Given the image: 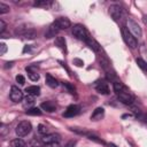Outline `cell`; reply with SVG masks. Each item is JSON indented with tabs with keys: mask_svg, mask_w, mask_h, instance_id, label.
I'll return each mask as SVG.
<instances>
[{
	"mask_svg": "<svg viewBox=\"0 0 147 147\" xmlns=\"http://www.w3.org/2000/svg\"><path fill=\"white\" fill-rule=\"evenodd\" d=\"M72 34L79 39V40H83V41H86L88 38H90V34H88V31L86 30V28L82 24H76L72 26Z\"/></svg>",
	"mask_w": 147,
	"mask_h": 147,
	"instance_id": "obj_1",
	"label": "cell"
},
{
	"mask_svg": "<svg viewBox=\"0 0 147 147\" xmlns=\"http://www.w3.org/2000/svg\"><path fill=\"white\" fill-rule=\"evenodd\" d=\"M122 37H123V40L125 41V44L130 47V48H136L138 46V41H137V38L127 30V28L123 26L122 28Z\"/></svg>",
	"mask_w": 147,
	"mask_h": 147,
	"instance_id": "obj_2",
	"label": "cell"
},
{
	"mask_svg": "<svg viewBox=\"0 0 147 147\" xmlns=\"http://www.w3.org/2000/svg\"><path fill=\"white\" fill-rule=\"evenodd\" d=\"M32 130V125L29 121H22L17 124L15 131H16V134L18 137H24V136H28Z\"/></svg>",
	"mask_w": 147,
	"mask_h": 147,
	"instance_id": "obj_3",
	"label": "cell"
},
{
	"mask_svg": "<svg viewBox=\"0 0 147 147\" xmlns=\"http://www.w3.org/2000/svg\"><path fill=\"white\" fill-rule=\"evenodd\" d=\"M116 94H117V98L119 99V101L122 103H124V105H132L133 101H134L133 95L126 90V87H124L123 90L116 92Z\"/></svg>",
	"mask_w": 147,
	"mask_h": 147,
	"instance_id": "obj_4",
	"label": "cell"
},
{
	"mask_svg": "<svg viewBox=\"0 0 147 147\" xmlns=\"http://www.w3.org/2000/svg\"><path fill=\"white\" fill-rule=\"evenodd\" d=\"M126 24H127V30L137 38H139V37H141L142 36V31H141V28L139 26V24L137 23V22H134L133 20H131V18H129L127 20V22H126Z\"/></svg>",
	"mask_w": 147,
	"mask_h": 147,
	"instance_id": "obj_5",
	"label": "cell"
},
{
	"mask_svg": "<svg viewBox=\"0 0 147 147\" xmlns=\"http://www.w3.org/2000/svg\"><path fill=\"white\" fill-rule=\"evenodd\" d=\"M109 14L114 21H119L123 17L124 10L119 5H111L109 7Z\"/></svg>",
	"mask_w": 147,
	"mask_h": 147,
	"instance_id": "obj_6",
	"label": "cell"
},
{
	"mask_svg": "<svg viewBox=\"0 0 147 147\" xmlns=\"http://www.w3.org/2000/svg\"><path fill=\"white\" fill-rule=\"evenodd\" d=\"M54 26L60 31V30H65L68 28H70L71 25V22L69 21V18L67 17H57L54 22H53Z\"/></svg>",
	"mask_w": 147,
	"mask_h": 147,
	"instance_id": "obj_7",
	"label": "cell"
},
{
	"mask_svg": "<svg viewBox=\"0 0 147 147\" xmlns=\"http://www.w3.org/2000/svg\"><path fill=\"white\" fill-rule=\"evenodd\" d=\"M9 98L13 102H20L23 99V92L17 87V86H11L10 88V93H9Z\"/></svg>",
	"mask_w": 147,
	"mask_h": 147,
	"instance_id": "obj_8",
	"label": "cell"
},
{
	"mask_svg": "<svg viewBox=\"0 0 147 147\" xmlns=\"http://www.w3.org/2000/svg\"><path fill=\"white\" fill-rule=\"evenodd\" d=\"M60 140H61V137H60V134H57V133L45 134V136L41 138V142H42L44 145L56 144V142H60Z\"/></svg>",
	"mask_w": 147,
	"mask_h": 147,
	"instance_id": "obj_9",
	"label": "cell"
},
{
	"mask_svg": "<svg viewBox=\"0 0 147 147\" xmlns=\"http://www.w3.org/2000/svg\"><path fill=\"white\" fill-rule=\"evenodd\" d=\"M79 111H80V107L79 106H77V105H70L65 109V111L63 113V116L64 117H74V116L78 115Z\"/></svg>",
	"mask_w": 147,
	"mask_h": 147,
	"instance_id": "obj_10",
	"label": "cell"
},
{
	"mask_svg": "<svg viewBox=\"0 0 147 147\" xmlns=\"http://www.w3.org/2000/svg\"><path fill=\"white\" fill-rule=\"evenodd\" d=\"M95 90H96L100 94H103V95L109 94V86H108V84H107L105 80L98 82V83L95 84Z\"/></svg>",
	"mask_w": 147,
	"mask_h": 147,
	"instance_id": "obj_11",
	"label": "cell"
},
{
	"mask_svg": "<svg viewBox=\"0 0 147 147\" xmlns=\"http://www.w3.org/2000/svg\"><path fill=\"white\" fill-rule=\"evenodd\" d=\"M85 42H86V45H87L93 52H95V53H100V52H101V46H100V44H99L95 39H93L92 37H90Z\"/></svg>",
	"mask_w": 147,
	"mask_h": 147,
	"instance_id": "obj_12",
	"label": "cell"
},
{
	"mask_svg": "<svg viewBox=\"0 0 147 147\" xmlns=\"http://www.w3.org/2000/svg\"><path fill=\"white\" fill-rule=\"evenodd\" d=\"M103 115H105V109H103L102 107H98V108H95L94 111L92 113L91 119H92V121H99V119H101V118L103 117Z\"/></svg>",
	"mask_w": 147,
	"mask_h": 147,
	"instance_id": "obj_13",
	"label": "cell"
},
{
	"mask_svg": "<svg viewBox=\"0 0 147 147\" xmlns=\"http://www.w3.org/2000/svg\"><path fill=\"white\" fill-rule=\"evenodd\" d=\"M56 103L54 101H46V102H42L41 103V108L48 113H53L56 110Z\"/></svg>",
	"mask_w": 147,
	"mask_h": 147,
	"instance_id": "obj_14",
	"label": "cell"
},
{
	"mask_svg": "<svg viewBox=\"0 0 147 147\" xmlns=\"http://www.w3.org/2000/svg\"><path fill=\"white\" fill-rule=\"evenodd\" d=\"M25 92L30 95H33V96H38L40 94V87L37 86V85H32V86H28L25 88Z\"/></svg>",
	"mask_w": 147,
	"mask_h": 147,
	"instance_id": "obj_15",
	"label": "cell"
},
{
	"mask_svg": "<svg viewBox=\"0 0 147 147\" xmlns=\"http://www.w3.org/2000/svg\"><path fill=\"white\" fill-rule=\"evenodd\" d=\"M46 84H47L49 87H52V88H55V87H57V85H59V83H57V80L55 79V77H53L51 74H47V75H46Z\"/></svg>",
	"mask_w": 147,
	"mask_h": 147,
	"instance_id": "obj_16",
	"label": "cell"
},
{
	"mask_svg": "<svg viewBox=\"0 0 147 147\" xmlns=\"http://www.w3.org/2000/svg\"><path fill=\"white\" fill-rule=\"evenodd\" d=\"M55 45L61 48L63 52H67V46H65V39L63 37H56L55 39Z\"/></svg>",
	"mask_w": 147,
	"mask_h": 147,
	"instance_id": "obj_17",
	"label": "cell"
},
{
	"mask_svg": "<svg viewBox=\"0 0 147 147\" xmlns=\"http://www.w3.org/2000/svg\"><path fill=\"white\" fill-rule=\"evenodd\" d=\"M25 69H26V71H28V76H29V78H30L31 80L36 82V80L39 79V75L37 74V71H33L31 67H26Z\"/></svg>",
	"mask_w": 147,
	"mask_h": 147,
	"instance_id": "obj_18",
	"label": "cell"
},
{
	"mask_svg": "<svg viewBox=\"0 0 147 147\" xmlns=\"http://www.w3.org/2000/svg\"><path fill=\"white\" fill-rule=\"evenodd\" d=\"M37 36V33H36V31L33 30V29H26L25 31H24V33L22 34V37L23 38H26V39H34V37Z\"/></svg>",
	"mask_w": 147,
	"mask_h": 147,
	"instance_id": "obj_19",
	"label": "cell"
},
{
	"mask_svg": "<svg viewBox=\"0 0 147 147\" xmlns=\"http://www.w3.org/2000/svg\"><path fill=\"white\" fill-rule=\"evenodd\" d=\"M25 146H26L25 141L22 140L21 138H16L10 141V147H25Z\"/></svg>",
	"mask_w": 147,
	"mask_h": 147,
	"instance_id": "obj_20",
	"label": "cell"
},
{
	"mask_svg": "<svg viewBox=\"0 0 147 147\" xmlns=\"http://www.w3.org/2000/svg\"><path fill=\"white\" fill-rule=\"evenodd\" d=\"M25 114L26 115H31V116H40L41 115V110L38 107H32V108H29L25 111Z\"/></svg>",
	"mask_w": 147,
	"mask_h": 147,
	"instance_id": "obj_21",
	"label": "cell"
},
{
	"mask_svg": "<svg viewBox=\"0 0 147 147\" xmlns=\"http://www.w3.org/2000/svg\"><path fill=\"white\" fill-rule=\"evenodd\" d=\"M53 2L48 1V0H41V1H34L33 6L34 7H49Z\"/></svg>",
	"mask_w": 147,
	"mask_h": 147,
	"instance_id": "obj_22",
	"label": "cell"
},
{
	"mask_svg": "<svg viewBox=\"0 0 147 147\" xmlns=\"http://www.w3.org/2000/svg\"><path fill=\"white\" fill-rule=\"evenodd\" d=\"M33 103H34V98H33V95L28 94V95L25 96V99H24V106L26 107V106H31V105H33Z\"/></svg>",
	"mask_w": 147,
	"mask_h": 147,
	"instance_id": "obj_23",
	"label": "cell"
},
{
	"mask_svg": "<svg viewBox=\"0 0 147 147\" xmlns=\"http://www.w3.org/2000/svg\"><path fill=\"white\" fill-rule=\"evenodd\" d=\"M136 62H137V64H138V67H139V68H141V69H142V70H145V71L147 70V63H146L142 59H137V60H136Z\"/></svg>",
	"mask_w": 147,
	"mask_h": 147,
	"instance_id": "obj_24",
	"label": "cell"
},
{
	"mask_svg": "<svg viewBox=\"0 0 147 147\" xmlns=\"http://www.w3.org/2000/svg\"><path fill=\"white\" fill-rule=\"evenodd\" d=\"M38 132L40 133V134H47V132H48V129H47V126L46 125H44V124H39L38 125Z\"/></svg>",
	"mask_w": 147,
	"mask_h": 147,
	"instance_id": "obj_25",
	"label": "cell"
},
{
	"mask_svg": "<svg viewBox=\"0 0 147 147\" xmlns=\"http://www.w3.org/2000/svg\"><path fill=\"white\" fill-rule=\"evenodd\" d=\"M62 84H63V86H65V87L68 88V91H69L71 94H74V93H75L76 88H75V86H74V85H71V84H70V83H68V82H63Z\"/></svg>",
	"mask_w": 147,
	"mask_h": 147,
	"instance_id": "obj_26",
	"label": "cell"
},
{
	"mask_svg": "<svg viewBox=\"0 0 147 147\" xmlns=\"http://www.w3.org/2000/svg\"><path fill=\"white\" fill-rule=\"evenodd\" d=\"M9 11V6H7L3 2H0V14H6Z\"/></svg>",
	"mask_w": 147,
	"mask_h": 147,
	"instance_id": "obj_27",
	"label": "cell"
},
{
	"mask_svg": "<svg viewBox=\"0 0 147 147\" xmlns=\"http://www.w3.org/2000/svg\"><path fill=\"white\" fill-rule=\"evenodd\" d=\"M16 82H17L20 85H24V83H25V78H24L22 75H17V76H16Z\"/></svg>",
	"mask_w": 147,
	"mask_h": 147,
	"instance_id": "obj_28",
	"label": "cell"
},
{
	"mask_svg": "<svg viewBox=\"0 0 147 147\" xmlns=\"http://www.w3.org/2000/svg\"><path fill=\"white\" fill-rule=\"evenodd\" d=\"M0 55H3L6 52H7V46H6V44H3V42H1L0 44Z\"/></svg>",
	"mask_w": 147,
	"mask_h": 147,
	"instance_id": "obj_29",
	"label": "cell"
},
{
	"mask_svg": "<svg viewBox=\"0 0 147 147\" xmlns=\"http://www.w3.org/2000/svg\"><path fill=\"white\" fill-rule=\"evenodd\" d=\"M0 131H1V132H0V134H1V136H6V132L8 131L7 126H6V125H5L3 123L1 124V129H0Z\"/></svg>",
	"mask_w": 147,
	"mask_h": 147,
	"instance_id": "obj_30",
	"label": "cell"
},
{
	"mask_svg": "<svg viewBox=\"0 0 147 147\" xmlns=\"http://www.w3.org/2000/svg\"><path fill=\"white\" fill-rule=\"evenodd\" d=\"M5 30H6V23L2 20H0V33H2Z\"/></svg>",
	"mask_w": 147,
	"mask_h": 147,
	"instance_id": "obj_31",
	"label": "cell"
},
{
	"mask_svg": "<svg viewBox=\"0 0 147 147\" xmlns=\"http://www.w3.org/2000/svg\"><path fill=\"white\" fill-rule=\"evenodd\" d=\"M74 63H76V65H78V67H82L84 64V62L82 60H79V59H75L74 60Z\"/></svg>",
	"mask_w": 147,
	"mask_h": 147,
	"instance_id": "obj_32",
	"label": "cell"
},
{
	"mask_svg": "<svg viewBox=\"0 0 147 147\" xmlns=\"http://www.w3.org/2000/svg\"><path fill=\"white\" fill-rule=\"evenodd\" d=\"M31 51V45H25L24 48H23V53H26V52H30Z\"/></svg>",
	"mask_w": 147,
	"mask_h": 147,
	"instance_id": "obj_33",
	"label": "cell"
},
{
	"mask_svg": "<svg viewBox=\"0 0 147 147\" xmlns=\"http://www.w3.org/2000/svg\"><path fill=\"white\" fill-rule=\"evenodd\" d=\"M75 145H76V141H69L64 147H75Z\"/></svg>",
	"mask_w": 147,
	"mask_h": 147,
	"instance_id": "obj_34",
	"label": "cell"
},
{
	"mask_svg": "<svg viewBox=\"0 0 147 147\" xmlns=\"http://www.w3.org/2000/svg\"><path fill=\"white\" fill-rule=\"evenodd\" d=\"M139 117H140L141 119H144V121L147 123V114H139Z\"/></svg>",
	"mask_w": 147,
	"mask_h": 147,
	"instance_id": "obj_35",
	"label": "cell"
},
{
	"mask_svg": "<svg viewBox=\"0 0 147 147\" xmlns=\"http://www.w3.org/2000/svg\"><path fill=\"white\" fill-rule=\"evenodd\" d=\"M46 147H60V145H59V142H56V144H49V145H46Z\"/></svg>",
	"mask_w": 147,
	"mask_h": 147,
	"instance_id": "obj_36",
	"label": "cell"
},
{
	"mask_svg": "<svg viewBox=\"0 0 147 147\" xmlns=\"http://www.w3.org/2000/svg\"><path fill=\"white\" fill-rule=\"evenodd\" d=\"M13 63H14V62H7V63H6V68H8V67L10 68V67L13 65Z\"/></svg>",
	"mask_w": 147,
	"mask_h": 147,
	"instance_id": "obj_37",
	"label": "cell"
},
{
	"mask_svg": "<svg viewBox=\"0 0 147 147\" xmlns=\"http://www.w3.org/2000/svg\"><path fill=\"white\" fill-rule=\"evenodd\" d=\"M109 147H117V146H116V145H114V144H110V145H109Z\"/></svg>",
	"mask_w": 147,
	"mask_h": 147,
	"instance_id": "obj_38",
	"label": "cell"
}]
</instances>
